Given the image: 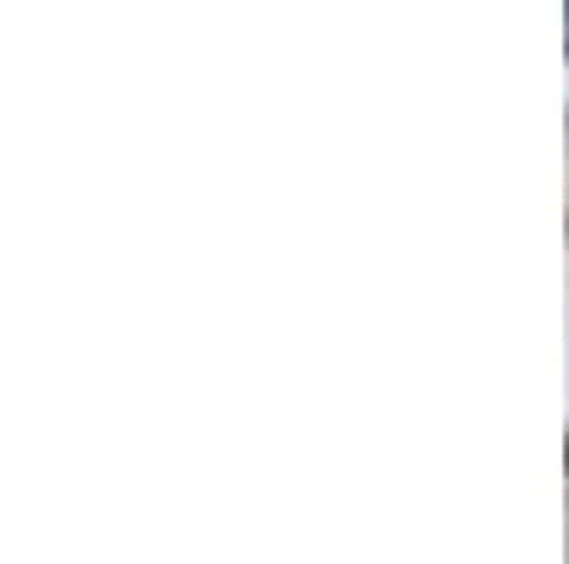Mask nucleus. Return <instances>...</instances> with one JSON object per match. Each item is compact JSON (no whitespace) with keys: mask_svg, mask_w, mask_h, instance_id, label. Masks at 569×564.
<instances>
[{"mask_svg":"<svg viewBox=\"0 0 569 564\" xmlns=\"http://www.w3.org/2000/svg\"><path fill=\"white\" fill-rule=\"evenodd\" d=\"M563 23H569V0H563Z\"/></svg>","mask_w":569,"mask_h":564,"instance_id":"f257e3e1","label":"nucleus"}]
</instances>
